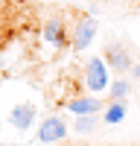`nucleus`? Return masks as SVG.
<instances>
[{"label": "nucleus", "instance_id": "1", "mask_svg": "<svg viewBox=\"0 0 140 146\" xmlns=\"http://www.w3.org/2000/svg\"><path fill=\"white\" fill-rule=\"evenodd\" d=\"M108 70H111V67H108V62H105L102 56L88 58V62H85V67H82V82H85V88H88V91H93V94L108 91V85H111Z\"/></svg>", "mask_w": 140, "mask_h": 146}, {"label": "nucleus", "instance_id": "2", "mask_svg": "<svg viewBox=\"0 0 140 146\" xmlns=\"http://www.w3.org/2000/svg\"><path fill=\"white\" fill-rule=\"evenodd\" d=\"M93 35H96V21L90 15H73V27H70V50H88Z\"/></svg>", "mask_w": 140, "mask_h": 146}, {"label": "nucleus", "instance_id": "3", "mask_svg": "<svg viewBox=\"0 0 140 146\" xmlns=\"http://www.w3.org/2000/svg\"><path fill=\"white\" fill-rule=\"evenodd\" d=\"M41 41L44 44H50V47H67L70 44V27H67V21L64 18H47L44 21V27H41Z\"/></svg>", "mask_w": 140, "mask_h": 146}, {"label": "nucleus", "instance_id": "4", "mask_svg": "<svg viewBox=\"0 0 140 146\" xmlns=\"http://www.w3.org/2000/svg\"><path fill=\"white\" fill-rule=\"evenodd\" d=\"M102 58L108 62V67H111L114 73H128V70L134 67V62H131V50H128L125 44H120V41L105 44V53H102Z\"/></svg>", "mask_w": 140, "mask_h": 146}, {"label": "nucleus", "instance_id": "5", "mask_svg": "<svg viewBox=\"0 0 140 146\" xmlns=\"http://www.w3.org/2000/svg\"><path fill=\"white\" fill-rule=\"evenodd\" d=\"M64 137H67V126H64L61 117L53 114V117L41 120V126H38V143H58Z\"/></svg>", "mask_w": 140, "mask_h": 146}, {"label": "nucleus", "instance_id": "6", "mask_svg": "<svg viewBox=\"0 0 140 146\" xmlns=\"http://www.w3.org/2000/svg\"><path fill=\"white\" fill-rule=\"evenodd\" d=\"M67 111H73L76 117H85V114H99L105 111V105L102 100H96V96H73V100H67L64 102Z\"/></svg>", "mask_w": 140, "mask_h": 146}, {"label": "nucleus", "instance_id": "7", "mask_svg": "<svg viewBox=\"0 0 140 146\" xmlns=\"http://www.w3.org/2000/svg\"><path fill=\"white\" fill-rule=\"evenodd\" d=\"M35 117H38V108H35L32 102H18V105L9 111V123L15 126V129H20V131H26V129L32 126Z\"/></svg>", "mask_w": 140, "mask_h": 146}, {"label": "nucleus", "instance_id": "8", "mask_svg": "<svg viewBox=\"0 0 140 146\" xmlns=\"http://www.w3.org/2000/svg\"><path fill=\"white\" fill-rule=\"evenodd\" d=\"M131 94V82L128 79H114L111 85H108V102H125V96Z\"/></svg>", "mask_w": 140, "mask_h": 146}, {"label": "nucleus", "instance_id": "9", "mask_svg": "<svg viewBox=\"0 0 140 146\" xmlns=\"http://www.w3.org/2000/svg\"><path fill=\"white\" fill-rule=\"evenodd\" d=\"M123 117H125V102H108V105H105V111H102V120H105L108 126L123 123Z\"/></svg>", "mask_w": 140, "mask_h": 146}, {"label": "nucleus", "instance_id": "10", "mask_svg": "<svg viewBox=\"0 0 140 146\" xmlns=\"http://www.w3.org/2000/svg\"><path fill=\"white\" fill-rule=\"evenodd\" d=\"M93 126H96V120H93V114H85V117H76V123H73V129H76V131H82V135H85V131H90Z\"/></svg>", "mask_w": 140, "mask_h": 146}, {"label": "nucleus", "instance_id": "11", "mask_svg": "<svg viewBox=\"0 0 140 146\" xmlns=\"http://www.w3.org/2000/svg\"><path fill=\"white\" fill-rule=\"evenodd\" d=\"M131 76H134V79H140V64H134V67H131Z\"/></svg>", "mask_w": 140, "mask_h": 146}, {"label": "nucleus", "instance_id": "12", "mask_svg": "<svg viewBox=\"0 0 140 146\" xmlns=\"http://www.w3.org/2000/svg\"><path fill=\"white\" fill-rule=\"evenodd\" d=\"M0 146H12V143H0Z\"/></svg>", "mask_w": 140, "mask_h": 146}]
</instances>
